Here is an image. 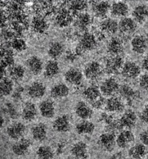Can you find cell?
<instances>
[{
  "mask_svg": "<svg viewBox=\"0 0 148 159\" xmlns=\"http://www.w3.org/2000/svg\"><path fill=\"white\" fill-rule=\"evenodd\" d=\"M116 136L113 132H107L101 134L98 139L99 146L106 152L114 151L116 143Z\"/></svg>",
  "mask_w": 148,
  "mask_h": 159,
  "instance_id": "obj_1",
  "label": "cell"
},
{
  "mask_svg": "<svg viewBox=\"0 0 148 159\" xmlns=\"http://www.w3.org/2000/svg\"><path fill=\"white\" fill-rule=\"evenodd\" d=\"M119 84L118 81L114 78H109L106 79L101 83L100 87V90L103 96L107 97H112L119 92Z\"/></svg>",
  "mask_w": 148,
  "mask_h": 159,
  "instance_id": "obj_2",
  "label": "cell"
},
{
  "mask_svg": "<svg viewBox=\"0 0 148 159\" xmlns=\"http://www.w3.org/2000/svg\"><path fill=\"white\" fill-rule=\"evenodd\" d=\"M137 116L133 110L129 109L126 111L117 121L119 128L125 129H132L135 127Z\"/></svg>",
  "mask_w": 148,
  "mask_h": 159,
  "instance_id": "obj_3",
  "label": "cell"
},
{
  "mask_svg": "<svg viewBox=\"0 0 148 159\" xmlns=\"http://www.w3.org/2000/svg\"><path fill=\"white\" fill-rule=\"evenodd\" d=\"M26 132V126L20 121H16L8 126L6 128V134L12 140L17 141L24 138Z\"/></svg>",
  "mask_w": 148,
  "mask_h": 159,
  "instance_id": "obj_4",
  "label": "cell"
},
{
  "mask_svg": "<svg viewBox=\"0 0 148 159\" xmlns=\"http://www.w3.org/2000/svg\"><path fill=\"white\" fill-rule=\"evenodd\" d=\"M124 65L123 59L120 56L111 57L106 61L104 71L109 75H115L121 71Z\"/></svg>",
  "mask_w": 148,
  "mask_h": 159,
  "instance_id": "obj_5",
  "label": "cell"
},
{
  "mask_svg": "<svg viewBox=\"0 0 148 159\" xmlns=\"http://www.w3.org/2000/svg\"><path fill=\"white\" fill-rule=\"evenodd\" d=\"M134 134L131 129H123L116 136V145L121 149L129 147L134 141Z\"/></svg>",
  "mask_w": 148,
  "mask_h": 159,
  "instance_id": "obj_6",
  "label": "cell"
},
{
  "mask_svg": "<svg viewBox=\"0 0 148 159\" xmlns=\"http://www.w3.org/2000/svg\"><path fill=\"white\" fill-rule=\"evenodd\" d=\"M32 142L29 138H23L15 142L12 146V151L17 156H25L29 152Z\"/></svg>",
  "mask_w": 148,
  "mask_h": 159,
  "instance_id": "obj_7",
  "label": "cell"
},
{
  "mask_svg": "<svg viewBox=\"0 0 148 159\" xmlns=\"http://www.w3.org/2000/svg\"><path fill=\"white\" fill-rule=\"evenodd\" d=\"M70 153L76 159H87L89 157L87 144L83 141H77L70 148Z\"/></svg>",
  "mask_w": 148,
  "mask_h": 159,
  "instance_id": "obj_8",
  "label": "cell"
},
{
  "mask_svg": "<svg viewBox=\"0 0 148 159\" xmlns=\"http://www.w3.org/2000/svg\"><path fill=\"white\" fill-rule=\"evenodd\" d=\"M46 88L43 83L39 81L33 82L28 86L27 95L32 99H40L45 96Z\"/></svg>",
  "mask_w": 148,
  "mask_h": 159,
  "instance_id": "obj_9",
  "label": "cell"
},
{
  "mask_svg": "<svg viewBox=\"0 0 148 159\" xmlns=\"http://www.w3.org/2000/svg\"><path fill=\"white\" fill-rule=\"evenodd\" d=\"M140 67L133 61H127L124 64L121 73L124 78L127 79H134L140 75Z\"/></svg>",
  "mask_w": 148,
  "mask_h": 159,
  "instance_id": "obj_10",
  "label": "cell"
},
{
  "mask_svg": "<svg viewBox=\"0 0 148 159\" xmlns=\"http://www.w3.org/2000/svg\"><path fill=\"white\" fill-rule=\"evenodd\" d=\"M102 68L98 61H94L88 64L84 69L85 77L90 80H95L101 77Z\"/></svg>",
  "mask_w": 148,
  "mask_h": 159,
  "instance_id": "obj_11",
  "label": "cell"
},
{
  "mask_svg": "<svg viewBox=\"0 0 148 159\" xmlns=\"http://www.w3.org/2000/svg\"><path fill=\"white\" fill-rule=\"evenodd\" d=\"M31 135L35 141L43 142L48 137V128L45 123L40 122L31 128Z\"/></svg>",
  "mask_w": 148,
  "mask_h": 159,
  "instance_id": "obj_12",
  "label": "cell"
},
{
  "mask_svg": "<svg viewBox=\"0 0 148 159\" xmlns=\"http://www.w3.org/2000/svg\"><path fill=\"white\" fill-rule=\"evenodd\" d=\"M125 103L120 97L114 96L106 101V109L111 113H121L125 110Z\"/></svg>",
  "mask_w": 148,
  "mask_h": 159,
  "instance_id": "obj_13",
  "label": "cell"
},
{
  "mask_svg": "<svg viewBox=\"0 0 148 159\" xmlns=\"http://www.w3.org/2000/svg\"><path fill=\"white\" fill-rule=\"evenodd\" d=\"M40 114L43 118L52 119L56 113V107L53 101L50 99H45L41 101L39 105Z\"/></svg>",
  "mask_w": 148,
  "mask_h": 159,
  "instance_id": "obj_14",
  "label": "cell"
},
{
  "mask_svg": "<svg viewBox=\"0 0 148 159\" xmlns=\"http://www.w3.org/2000/svg\"><path fill=\"white\" fill-rule=\"evenodd\" d=\"M37 115V109L36 105L31 101H27L24 103L22 108L21 116L25 121H32L35 120Z\"/></svg>",
  "mask_w": 148,
  "mask_h": 159,
  "instance_id": "obj_15",
  "label": "cell"
},
{
  "mask_svg": "<svg viewBox=\"0 0 148 159\" xmlns=\"http://www.w3.org/2000/svg\"><path fill=\"white\" fill-rule=\"evenodd\" d=\"M53 129L59 133H65L69 131L70 128V121L67 115L63 114L57 117L52 125Z\"/></svg>",
  "mask_w": 148,
  "mask_h": 159,
  "instance_id": "obj_16",
  "label": "cell"
},
{
  "mask_svg": "<svg viewBox=\"0 0 148 159\" xmlns=\"http://www.w3.org/2000/svg\"><path fill=\"white\" fill-rule=\"evenodd\" d=\"M75 114L82 120H87L93 115L92 109L84 101H78L75 107Z\"/></svg>",
  "mask_w": 148,
  "mask_h": 159,
  "instance_id": "obj_17",
  "label": "cell"
},
{
  "mask_svg": "<svg viewBox=\"0 0 148 159\" xmlns=\"http://www.w3.org/2000/svg\"><path fill=\"white\" fill-rule=\"evenodd\" d=\"M96 46V39L91 34L87 33L81 36L79 41V49L83 52L91 51Z\"/></svg>",
  "mask_w": 148,
  "mask_h": 159,
  "instance_id": "obj_18",
  "label": "cell"
},
{
  "mask_svg": "<svg viewBox=\"0 0 148 159\" xmlns=\"http://www.w3.org/2000/svg\"><path fill=\"white\" fill-rule=\"evenodd\" d=\"M137 23L134 20L129 17H123L119 23V30L123 34L129 35L137 30Z\"/></svg>",
  "mask_w": 148,
  "mask_h": 159,
  "instance_id": "obj_19",
  "label": "cell"
},
{
  "mask_svg": "<svg viewBox=\"0 0 148 159\" xmlns=\"http://www.w3.org/2000/svg\"><path fill=\"white\" fill-rule=\"evenodd\" d=\"M65 80L70 85H78L83 80V74L76 68H70L65 73Z\"/></svg>",
  "mask_w": 148,
  "mask_h": 159,
  "instance_id": "obj_20",
  "label": "cell"
},
{
  "mask_svg": "<svg viewBox=\"0 0 148 159\" xmlns=\"http://www.w3.org/2000/svg\"><path fill=\"white\" fill-rule=\"evenodd\" d=\"M70 90L65 83H59L54 85L50 89V96L55 99H62L69 95Z\"/></svg>",
  "mask_w": 148,
  "mask_h": 159,
  "instance_id": "obj_21",
  "label": "cell"
},
{
  "mask_svg": "<svg viewBox=\"0 0 148 159\" xmlns=\"http://www.w3.org/2000/svg\"><path fill=\"white\" fill-rule=\"evenodd\" d=\"M124 50L123 43L121 40L116 37L110 40L107 46V51L112 57L119 56Z\"/></svg>",
  "mask_w": 148,
  "mask_h": 159,
  "instance_id": "obj_22",
  "label": "cell"
},
{
  "mask_svg": "<svg viewBox=\"0 0 148 159\" xmlns=\"http://www.w3.org/2000/svg\"><path fill=\"white\" fill-rule=\"evenodd\" d=\"M132 16L136 22L143 23L148 19V7L145 4H139L132 11Z\"/></svg>",
  "mask_w": 148,
  "mask_h": 159,
  "instance_id": "obj_23",
  "label": "cell"
},
{
  "mask_svg": "<svg viewBox=\"0 0 148 159\" xmlns=\"http://www.w3.org/2000/svg\"><path fill=\"white\" fill-rule=\"evenodd\" d=\"M132 49L138 54H142L146 51L147 47V41L144 36H136L131 41Z\"/></svg>",
  "mask_w": 148,
  "mask_h": 159,
  "instance_id": "obj_24",
  "label": "cell"
},
{
  "mask_svg": "<svg viewBox=\"0 0 148 159\" xmlns=\"http://www.w3.org/2000/svg\"><path fill=\"white\" fill-rule=\"evenodd\" d=\"M77 134L83 135V134H92L95 131V125L92 121L89 120H82L78 122L75 127Z\"/></svg>",
  "mask_w": 148,
  "mask_h": 159,
  "instance_id": "obj_25",
  "label": "cell"
},
{
  "mask_svg": "<svg viewBox=\"0 0 148 159\" xmlns=\"http://www.w3.org/2000/svg\"><path fill=\"white\" fill-rule=\"evenodd\" d=\"M147 154V148L142 143L135 144L128 151V155L132 159H143Z\"/></svg>",
  "mask_w": 148,
  "mask_h": 159,
  "instance_id": "obj_26",
  "label": "cell"
},
{
  "mask_svg": "<svg viewBox=\"0 0 148 159\" xmlns=\"http://www.w3.org/2000/svg\"><path fill=\"white\" fill-rule=\"evenodd\" d=\"M27 65L31 73L35 75H38L43 69V61L36 56L31 57L27 61Z\"/></svg>",
  "mask_w": 148,
  "mask_h": 159,
  "instance_id": "obj_27",
  "label": "cell"
},
{
  "mask_svg": "<svg viewBox=\"0 0 148 159\" xmlns=\"http://www.w3.org/2000/svg\"><path fill=\"white\" fill-rule=\"evenodd\" d=\"M101 90L98 86L90 85L83 90V95L87 101L94 103L101 98Z\"/></svg>",
  "mask_w": 148,
  "mask_h": 159,
  "instance_id": "obj_28",
  "label": "cell"
},
{
  "mask_svg": "<svg viewBox=\"0 0 148 159\" xmlns=\"http://www.w3.org/2000/svg\"><path fill=\"white\" fill-rule=\"evenodd\" d=\"M119 93L120 94L121 98L127 100L128 101H131L134 99L137 98L138 96V92L132 88L131 86L127 85V84H125L120 86L119 90Z\"/></svg>",
  "mask_w": 148,
  "mask_h": 159,
  "instance_id": "obj_29",
  "label": "cell"
},
{
  "mask_svg": "<svg viewBox=\"0 0 148 159\" xmlns=\"http://www.w3.org/2000/svg\"><path fill=\"white\" fill-rule=\"evenodd\" d=\"M111 13L114 17H125L129 12V7L124 2H118L111 6Z\"/></svg>",
  "mask_w": 148,
  "mask_h": 159,
  "instance_id": "obj_30",
  "label": "cell"
},
{
  "mask_svg": "<svg viewBox=\"0 0 148 159\" xmlns=\"http://www.w3.org/2000/svg\"><path fill=\"white\" fill-rule=\"evenodd\" d=\"M60 72L58 63L56 60L48 61L44 69V75L48 79H53L58 75Z\"/></svg>",
  "mask_w": 148,
  "mask_h": 159,
  "instance_id": "obj_31",
  "label": "cell"
},
{
  "mask_svg": "<svg viewBox=\"0 0 148 159\" xmlns=\"http://www.w3.org/2000/svg\"><path fill=\"white\" fill-rule=\"evenodd\" d=\"M101 29L108 34H114L119 29V24L114 19L106 18L101 22Z\"/></svg>",
  "mask_w": 148,
  "mask_h": 159,
  "instance_id": "obj_32",
  "label": "cell"
},
{
  "mask_svg": "<svg viewBox=\"0 0 148 159\" xmlns=\"http://www.w3.org/2000/svg\"><path fill=\"white\" fill-rule=\"evenodd\" d=\"M111 7L108 2H99L94 4L93 7V11L96 17L104 18L107 16Z\"/></svg>",
  "mask_w": 148,
  "mask_h": 159,
  "instance_id": "obj_33",
  "label": "cell"
},
{
  "mask_svg": "<svg viewBox=\"0 0 148 159\" xmlns=\"http://www.w3.org/2000/svg\"><path fill=\"white\" fill-rule=\"evenodd\" d=\"M64 52V46L61 42L55 41L50 44L48 48V55L52 59H56L63 54Z\"/></svg>",
  "mask_w": 148,
  "mask_h": 159,
  "instance_id": "obj_34",
  "label": "cell"
},
{
  "mask_svg": "<svg viewBox=\"0 0 148 159\" xmlns=\"http://www.w3.org/2000/svg\"><path fill=\"white\" fill-rule=\"evenodd\" d=\"M0 89L2 96L6 97L11 95L14 90V83L12 80L7 78H2Z\"/></svg>",
  "mask_w": 148,
  "mask_h": 159,
  "instance_id": "obj_35",
  "label": "cell"
},
{
  "mask_svg": "<svg viewBox=\"0 0 148 159\" xmlns=\"http://www.w3.org/2000/svg\"><path fill=\"white\" fill-rule=\"evenodd\" d=\"M32 28L34 31L42 34L48 29V23L43 17L36 16L32 20Z\"/></svg>",
  "mask_w": 148,
  "mask_h": 159,
  "instance_id": "obj_36",
  "label": "cell"
},
{
  "mask_svg": "<svg viewBox=\"0 0 148 159\" xmlns=\"http://www.w3.org/2000/svg\"><path fill=\"white\" fill-rule=\"evenodd\" d=\"M72 15L69 11L62 10L58 13L56 17V23L60 27H66L72 22Z\"/></svg>",
  "mask_w": 148,
  "mask_h": 159,
  "instance_id": "obj_37",
  "label": "cell"
},
{
  "mask_svg": "<svg viewBox=\"0 0 148 159\" xmlns=\"http://www.w3.org/2000/svg\"><path fill=\"white\" fill-rule=\"evenodd\" d=\"M36 156L38 159H53L54 151L48 145H41L37 149Z\"/></svg>",
  "mask_w": 148,
  "mask_h": 159,
  "instance_id": "obj_38",
  "label": "cell"
},
{
  "mask_svg": "<svg viewBox=\"0 0 148 159\" xmlns=\"http://www.w3.org/2000/svg\"><path fill=\"white\" fill-rule=\"evenodd\" d=\"M91 23V17L87 12L81 13L76 20V25L81 30H86Z\"/></svg>",
  "mask_w": 148,
  "mask_h": 159,
  "instance_id": "obj_39",
  "label": "cell"
},
{
  "mask_svg": "<svg viewBox=\"0 0 148 159\" xmlns=\"http://www.w3.org/2000/svg\"><path fill=\"white\" fill-rule=\"evenodd\" d=\"M25 75V70L22 65H16L10 70V76L11 79L15 81L21 80Z\"/></svg>",
  "mask_w": 148,
  "mask_h": 159,
  "instance_id": "obj_40",
  "label": "cell"
},
{
  "mask_svg": "<svg viewBox=\"0 0 148 159\" xmlns=\"http://www.w3.org/2000/svg\"><path fill=\"white\" fill-rule=\"evenodd\" d=\"M12 46L14 49L17 52H22L26 48V43L24 40L21 39H16L13 41Z\"/></svg>",
  "mask_w": 148,
  "mask_h": 159,
  "instance_id": "obj_41",
  "label": "cell"
},
{
  "mask_svg": "<svg viewBox=\"0 0 148 159\" xmlns=\"http://www.w3.org/2000/svg\"><path fill=\"white\" fill-rule=\"evenodd\" d=\"M86 7H87V2L83 1L73 2L71 3V6H70V8H71L73 10L76 11H81L85 10Z\"/></svg>",
  "mask_w": 148,
  "mask_h": 159,
  "instance_id": "obj_42",
  "label": "cell"
},
{
  "mask_svg": "<svg viewBox=\"0 0 148 159\" xmlns=\"http://www.w3.org/2000/svg\"><path fill=\"white\" fill-rule=\"evenodd\" d=\"M4 109H5L6 114L10 117L15 118L17 116V111L12 103H6L4 107Z\"/></svg>",
  "mask_w": 148,
  "mask_h": 159,
  "instance_id": "obj_43",
  "label": "cell"
},
{
  "mask_svg": "<svg viewBox=\"0 0 148 159\" xmlns=\"http://www.w3.org/2000/svg\"><path fill=\"white\" fill-rule=\"evenodd\" d=\"M139 85L142 89L148 91V73L142 75L139 79Z\"/></svg>",
  "mask_w": 148,
  "mask_h": 159,
  "instance_id": "obj_44",
  "label": "cell"
},
{
  "mask_svg": "<svg viewBox=\"0 0 148 159\" xmlns=\"http://www.w3.org/2000/svg\"><path fill=\"white\" fill-rule=\"evenodd\" d=\"M140 120L145 124H148V104L145 105L140 113Z\"/></svg>",
  "mask_w": 148,
  "mask_h": 159,
  "instance_id": "obj_45",
  "label": "cell"
},
{
  "mask_svg": "<svg viewBox=\"0 0 148 159\" xmlns=\"http://www.w3.org/2000/svg\"><path fill=\"white\" fill-rule=\"evenodd\" d=\"M140 140L143 145H148V127L140 134Z\"/></svg>",
  "mask_w": 148,
  "mask_h": 159,
  "instance_id": "obj_46",
  "label": "cell"
},
{
  "mask_svg": "<svg viewBox=\"0 0 148 159\" xmlns=\"http://www.w3.org/2000/svg\"><path fill=\"white\" fill-rule=\"evenodd\" d=\"M142 66L143 69H144L145 71H147L148 72V55L145 57L144 59H143Z\"/></svg>",
  "mask_w": 148,
  "mask_h": 159,
  "instance_id": "obj_47",
  "label": "cell"
},
{
  "mask_svg": "<svg viewBox=\"0 0 148 159\" xmlns=\"http://www.w3.org/2000/svg\"><path fill=\"white\" fill-rule=\"evenodd\" d=\"M110 159H122V154L121 152H117V153L113 154Z\"/></svg>",
  "mask_w": 148,
  "mask_h": 159,
  "instance_id": "obj_48",
  "label": "cell"
}]
</instances>
